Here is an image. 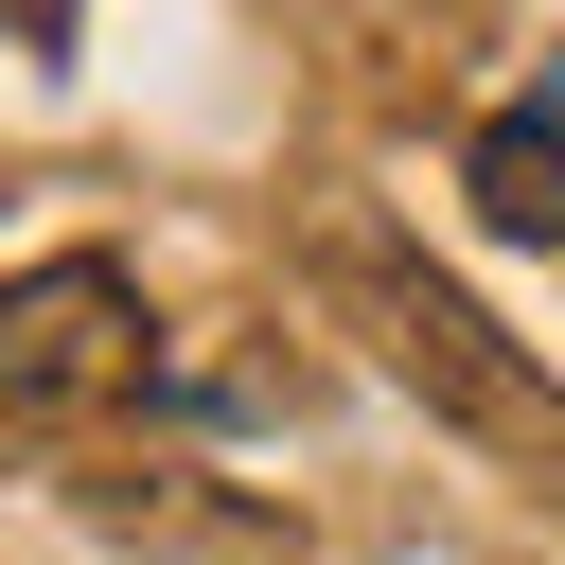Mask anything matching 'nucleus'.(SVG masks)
<instances>
[{
    "instance_id": "obj_1",
    "label": "nucleus",
    "mask_w": 565,
    "mask_h": 565,
    "mask_svg": "<svg viewBox=\"0 0 565 565\" xmlns=\"http://www.w3.org/2000/svg\"><path fill=\"white\" fill-rule=\"evenodd\" d=\"M335 282H353V318L388 335V371H406L424 406H459L477 441H547V388H530V353H512V335H494V318H477L441 265H406L388 230H353V247H335Z\"/></svg>"
},
{
    "instance_id": "obj_2",
    "label": "nucleus",
    "mask_w": 565,
    "mask_h": 565,
    "mask_svg": "<svg viewBox=\"0 0 565 565\" xmlns=\"http://www.w3.org/2000/svg\"><path fill=\"white\" fill-rule=\"evenodd\" d=\"M141 388V282L106 247H53L0 282V406L18 424H71V406H124Z\"/></svg>"
},
{
    "instance_id": "obj_3",
    "label": "nucleus",
    "mask_w": 565,
    "mask_h": 565,
    "mask_svg": "<svg viewBox=\"0 0 565 565\" xmlns=\"http://www.w3.org/2000/svg\"><path fill=\"white\" fill-rule=\"evenodd\" d=\"M459 177H477V212H494V230H530V247H547V230H565V88H530V106H494Z\"/></svg>"
},
{
    "instance_id": "obj_4",
    "label": "nucleus",
    "mask_w": 565,
    "mask_h": 565,
    "mask_svg": "<svg viewBox=\"0 0 565 565\" xmlns=\"http://www.w3.org/2000/svg\"><path fill=\"white\" fill-rule=\"evenodd\" d=\"M0 18H53V0H0Z\"/></svg>"
}]
</instances>
